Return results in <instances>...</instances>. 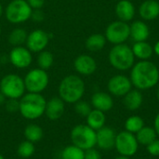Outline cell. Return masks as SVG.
Here are the masks:
<instances>
[{
  "mask_svg": "<svg viewBox=\"0 0 159 159\" xmlns=\"http://www.w3.org/2000/svg\"><path fill=\"white\" fill-rule=\"evenodd\" d=\"M130 81L139 90H146L154 88L159 81L157 66L147 60L137 62L132 66Z\"/></svg>",
  "mask_w": 159,
  "mask_h": 159,
  "instance_id": "obj_1",
  "label": "cell"
},
{
  "mask_svg": "<svg viewBox=\"0 0 159 159\" xmlns=\"http://www.w3.org/2000/svg\"><path fill=\"white\" fill-rule=\"evenodd\" d=\"M85 93V83L75 75L65 76L60 83V98L67 103H75L80 101Z\"/></svg>",
  "mask_w": 159,
  "mask_h": 159,
  "instance_id": "obj_2",
  "label": "cell"
},
{
  "mask_svg": "<svg viewBox=\"0 0 159 159\" xmlns=\"http://www.w3.org/2000/svg\"><path fill=\"white\" fill-rule=\"evenodd\" d=\"M46 105L47 101L40 93L29 92L20 99L19 111L24 118L34 120L45 114Z\"/></svg>",
  "mask_w": 159,
  "mask_h": 159,
  "instance_id": "obj_3",
  "label": "cell"
},
{
  "mask_svg": "<svg viewBox=\"0 0 159 159\" xmlns=\"http://www.w3.org/2000/svg\"><path fill=\"white\" fill-rule=\"evenodd\" d=\"M134 54L132 48L126 44L115 45L109 52L110 64L119 71H127L134 65Z\"/></svg>",
  "mask_w": 159,
  "mask_h": 159,
  "instance_id": "obj_4",
  "label": "cell"
},
{
  "mask_svg": "<svg viewBox=\"0 0 159 159\" xmlns=\"http://www.w3.org/2000/svg\"><path fill=\"white\" fill-rule=\"evenodd\" d=\"M71 140L74 145L84 151L94 148L97 141L96 130L88 125H77L71 131Z\"/></svg>",
  "mask_w": 159,
  "mask_h": 159,
  "instance_id": "obj_5",
  "label": "cell"
},
{
  "mask_svg": "<svg viewBox=\"0 0 159 159\" xmlns=\"http://www.w3.org/2000/svg\"><path fill=\"white\" fill-rule=\"evenodd\" d=\"M25 90L24 80L18 75L8 74L0 81V91L7 99H20Z\"/></svg>",
  "mask_w": 159,
  "mask_h": 159,
  "instance_id": "obj_6",
  "label": "cell"
},
{
  "mask_svg": "<svg viewBox=\"0 0 159 159\" xmlns=\"http://www.w3.org/2000/svg\"><path fill=\"white\" fill-rule=\"evenodd\" d=\"M33 8L26 0H12L6 8L7 20L14 24L28 20L32 16Z\"/></svg>",
  "mask_w": 159,
  "mask_h": 159,
  "instance_id": "obj_7",
  "label": "cell"
},
{
  "mask_svg": "<svg viewBox=\"0 0 159 159\" xmlns=\"http://www.w3.org/2000/svg\"><path fill=\"white\" fill-rule=\"evenodd\" d=\"M24 85L26 90L32 93H41L48 85V75L46 70L33 69L24 77Z\"/></svg>",
  "mask_w": 159,
  "mask_h": 159,
  "instance_id": "obj_8",
  "label": "cell"
},
{
  "mask_svg": "<svg viewBox=\"0 0 159 159\" xmlns=\"http://www.w3.org/2000/svg\"><path fill=\"white\" fill-rule=\"evenodd\" d=\"M115 147L120 156L130 157L137 153L139 143L133 133L124 130L116 135Z\"/></svg>",
  "mask_w": 159,
  "mask_h": 159,
  "instance_id": "obj_9",
  "label": "cell"
},
{
  "mask_svg": "<svg viewBox=\"0 0 159 159\" xmlns=\"http://www.w3.org/2000/svg\"><path fill=\"white\" fill-rule=\"evenodd\" d=\"M104 36L112 44H123L130 36V26L122 20L113 21L107 26Z\"/></svg>",
  "mask_w": 159,
  "mask_h": 159,
  "instance_id": "obj_10",
  "label": "cell"
},
{
  "mask_svg": "<svg viewBox=\"0 0 159 159\" xmlns=\"http://www.w3.org/2000/svg\"><path fill=\"white\" fill-rule=\"evenodd\" d=\"M132 83L129 77L123 75H116L110 78L107 84L108 90L116 97H124L131 90Z\"/></svg>",
  "mask_w": 159,
  "mask_h": 159,
  "instance_id": "obj_11",
  "label": "cell"
},
{
  "mask_svg": "<svg viewBox=\"0 0 159 159\" xmlns=\"http://www.w3.org/2000/svg\"><path fill=\"white\" fill-rule=\"evenodd\" d=\"M49 34L43 30L37 29L30 33L26 39L27 48L32 52H40L45 49L49 41Z\"/></svg>",
  "mask_w": 159,
  "mask_h": 159,
  "instance_id": "obj_12",
  "label": "cell"
},
{
  "mask_svg": "<svg viewBox=\"0 0 159 159\" xmlns=\"http://www.w3.org/2000/svg\"><path fill=\"white\" fill-rule=\"evenodd\" d=\"M10 62L19 69L27 68L33 61L31 51L27 48L21 46L14 47L9 53Z\"/></svg>",
  "mask_w": 159,
  "mask_h": 159,
  "instance_id": "obj_13",
  "label": "cell"
},
{
  "mask_svg": "<svg viewBox=\"0 0 159 159\" xmlns=\"http://www.w3.org/2000/svg\"><path fill=\"white\" fill-rule=\"evenodd\" d=\"M96 134H97L96 145H98L99 148L105 151L115 148L116 135L112 128L102 127V129L96 131Z\"/></svg>",
  "mask_w": 159,
  "mask_h": 159,
  "instance_id": "obj_14",
  "label": "cell"
},
{
  "mask_svg": "<svg viewBox=\"0 0 159 159\" xmlns=\"http://www.w3.org/2000/svg\"><path fill=\"white\" fill-rule=\"evenodd\" d=\"M75 71L82 75H90L97 69V63L95 60L89 55H80L74 62Z\"/></svg>",
  "mask_w": 159,
  "mask_h": 159,
  "instance_id": "obj_15",
  "label": "cell"
},
{
  "mask_svg": "<svg viewBox=\"0 0 159 159\" xmlns=\"http://www.w3.org/2000/svg\"><path fill=\"white\" fill-rule=\"evenodd\" d=\"M64 113V102L60 97H53L47 102L45 114L50 120L60 119Z\"/></svg>",
  "mask_w": 159,
  "mask_h": 159,
  "instance_id": "obj_16",
  "label": "cell"
},
{
  "mask_svg": "<svg viewBox=\"0 0 159 159\" xmlns=\"http://www.w3.org/2000/svg\"><path fill=\"white\" fill-rule=\"evenodd\" d=\"M115 11L119 20L127 22L134 18L135 7L129 0H120L117 2Z\"/></svg>",
  "mask_w": 159,
  "mask_h": 159,
  "instance_id": "obj_17",
  "label": "cell"
},
{
  "mask_svg": "<svg viewBox=\"0 0 159 159\" xmlns=\"http://www.w3.org/2000/svg\"><path fill=\"white\" fill-rule=\"evenodd\" d=\"M91 104L94 109L100 110L102 112L110 111L114 106V101L108 93L105 92H96L91 97Z\"/></svg>",
  "mask_w": 159,
  "mask_h": 159,
  "instance_id": "obj_18",
  "label": "cell"
},
{
  "mask_svg": "<svg viewBox=\"0 0 159 159\" xmlns=\"http://www.w3.org/2000/svg\"><path fill=\"white\" fill-rule=\"evenodd\" d=\"M140 16L145 20H152L159 16V2L157 0H145L139 7Z\"/></svg>",
  "mask_w": 159,
  "mask_h": 159,
  "instance_id": "obj_19",
  "label": "cell"
},
{
  "mask_svg": "<svg viewBox=\"0 0 159 159\" xmlns=\"http://www.w3.org/2000/svg\"><path fill=\"white\" fill-rule=\"evenodd\" d=\"M150 31L147 24L142 20H135L130 25V36L135 42L146 41Z\"/></svg>",
  "mask_w": 159,
  "mask_h": 159,
  "instance_id": "obj_20",
  "label": "cell"
},
{
  "mask_svg": "<svg viewBox=\"0 0 159 159\" xmlns=\"http://www.w3.org/2000/svg\"><path fill=\"white\" fill-rule=\"evenodd\" d=\"M143 97L139 89H131L124 96V105L129 111L138 110L143 104Z\"/></svg>",
  "mask_w": 159,
  "mask_h": 159,
  "instance_id": "obj_21",
  "label": "cell"
},
{
  "mask_svg": "<svg viewBox=\"0 0 159 159\" xmlns=\"http://www.w3.org/2000/svg\"><path fill=\"white\" fill-rule=\"evenodd\" d=\"M86 118H87V125L94 130H99L100 129L104 127L105 120H106L104 113L97 109L91 110Z\"/></svg>",
  "mask_w": 159,
  "mask_h": 159,
  "instance_id": "obj_22",
  "label": "cell"
},
{
  "mask_svg": "<svg viewBox=\"0 0 159 159\" xmlns=\"http://www.w3.org/2000/svg\"><path fill=\"white\" fill-rule=\"evenodd\" d=\"M131 48H132L134 56L142 61L148 60L149 58H151V56L154 53L153 47L146 41L135 42V44L133 45Z\"/></svg>",
  "mask_w": 159,
  "mask_h": 159,
  "instance_id": "obj_23",
  "label": "cell"
},
{
  "mask_svg": "<svg viewBox=\"0 0 159 159\" xmlns=\"http://www.w3.org/2000/svg\"><path fill=\"white\" fill-rule=\"evenodd\" d=\"M136 139L139 144L147 146L153 141H155L157 137V134L154 128L151 127H143L136 133Z\"/></svg>",
  "mask_w": 159,
  "mask_h": 159,
  "instance_id": "obj_24",
  "label": "cell"
},
{
  "mask_svg": "<svg viewBox=\"0 0 159 159\" xmlns=\"http://www.w3.org/2000/svg\"><path fill=\"white\" fill-rule=\"evenodd\" d=\"M106 44V38L103 34H94L88 37L86 40V48L92 52L102 50Z\"/></svg>",
  "mask_w": 159,
  "mask_h": 159,
  "instance_id": "obj_25",
  "label": "cell"
},
{
  "mask_svg": "<svg viewBox=\"0 0 159 159\" xmlns=\"http://www.w3.org/2000/svg\"><path fill=\"white\" fill-rule=\"evenodd\" d=\"M44 132L40 126L36 124H30L24 129V136L27 141L31 143H37L43 138Z\"/></svg>",
  "mask_w": 159,
  "mask_h": 159,
  "instance_id": "obj_26",
  "label": "cell"
},
{
  "mask_svg": "<svg viewBox=\"0 0 159 159\" xmlns=\"http://www.w3.org/2000/svg\"><path fill=\"white\" fill-rule=\"evenodd\" d=\"M27 33L22 28H16L11 31V33L8 35V42L13 47H19L21 46L23 43H26L27 39Z\"/></svg>",
  "mask_w": 159,
  "mask_h": 159,
  "instance_id": "obj_27",
  "label": "cell"
},
{
  "mask_svg": "<svg viewBox=\"0 0 159 159\" xmlns=\"http://www.w3.org/2000/svg\"><path fill=\"white\" fill-rule=\"evenodd\" d=\"M61 159H85V151L74 144L66 146L61 152Z\"/></svg>",
  "mask_w": 159,
  "mask_h": 159,
  "instance_id": "obj_28",
  "label": "cell"
},
{
  "mask_svg": "<svg viewBox=\"0 0 159 159\" xmlns=\"http://www.w3.org/2000/svg\"><path fill=\"white\" fill-rule=\"evenodd\" d=\"M144 127L143 119L138 116H133L129 117L125 122V129L127 131L136 134L140 129Z\"/></svg>",
  "mask_w": 159,
  "mask_h": 159,
  "instance_id": "obj_29",
  "label": "cell"
},
{
  "mask_svg": "<svg viewBox=\"0 0 159 159\" xmlns=\"http://www.w3.org/2000/svg\"><path fill=\"white\" fill-rule=\"evenodd\" d=\"M53 61H54L53 55L49 51H47V50L40 51L38 58H37L38 65H39L40 69H43V70L49 69L53 64Z\"/></svg>",
  "mask_w": 159,
  "mask_h": 159,
  "instance_id": "obj_30",
  "label": "cell"
},
{
  "mask_svg": "<svg viewBox=\"0 0 159 159\" xmlns=\"http://www.w3.org/2000/svg\"><path fill=\"white\" fill-rule=\"evenodd\" d=\"M34 151H35V148H34V143L29 141H25V142H22L20 143L17 152L20 157L28 158L34 154Z\"/></svg>",
  "mask_w": 159,
  "mask_h": 159,
  "instance_id": "obj_31",
  "label": "cell"
},
{
  "mask_svg": "<svg viewBox=\"0 0 159 159\" xmlns=\"http://www.w3.org/2000/svg\"><path fill=\"white\" fill-rule=\"evenodd\" d=\"M75 112L80 116H84L87 117L88 115L90 113L91 106L89 105V103H88L87 102L84 101H78L77 102H75Z\"/></svg>",
  "mask_w": 159,
  "mask_h": 159,
  "instance_id": "obj_32",
  "label": "cell"
},
{
  "mask_svg": "<svg viewBox=\"0 0 159 159\" xmlns=\"http://www.w3.org/2000/svg\"><path fill=\"white\" fill-rule=\"evenodd\" d=\"M5 106L6 110L10 113L17 112L20 108V101H18L17 99H7V101H6L5 102Z\"/></svg>",
  "mask_w": 159,
  "mask_h": 159,
  "instance_id": "obj_33",
  "label": "cell"
},
{
  "mask_svg": "<svg viewBox=\"0 0 159 159\" xmlns=\"http://www.w3.org/2000/svg\"><path fill=\"white\" fill-rule=\"evenodd\" d=\"M147 151L150 155L154 156V157H159V140L156 139L155 141H153L151 143H149L147 146Z\"/></svg>",
  "mask_w": 159,
  "mask_h": 159,
  "instance_id": "obj_34",
  "label": "cell"
},
{
  "mask_svg": "<svg viewBox=\"0 0 159 159\" xmlns=\"http://www.w3.org/2000/svg\"><path fill=\"white\" fill-rule=\"evenodd\" d=\"M85 159H102V156L99 151L91 148L85 151Z\"/></svg>",
  "mask_w": 159,
  "mask_h": 159,
  "instance_id": "obj_35",
  "label": "cell"
},
{
  "mask_svg": "<svg viewBox=\"0 0 159 159\" xmlns=\"http://www.w3.org/2000/svg\"><path fill=\"white\" fill-rule=\"evenodd\" d=\"M26 1L33 9H40L46 2V0H26Z\"/></svg>",
  "mask_w": 159,
  "mask_h": 159,
  "instance_id": "obj_36",
  "label": "cell"
},
{
  "mask_svg": "<svg viewBox=\"0 0 159 159\" xmlns=\"http://www.w3.org/2000/svg\"><path fill=\"white\" fill-rule=\"evenodd\" d=\"M31 18H32L34 20L39 22V21H42V20H44L45 17H44V13H43L40 9H34V10L32 12Z\"/></svg>",
  "mask_w": 159,
  "mask_h": 159,
  "instance_id": "obj_37",
  "label": "cell"
},
{
  "mask_svg": "<svg viewBox=\"0 0 159 159\" xmlns=\"http://www.w3.org/2000/svg\"><path fill=\"white\" fill-rule=\"evenodd\" d=\"M154 129L157 134V136H159V113L157 115L156 118H155V124H154Z\"/></svg>",
  "mask_w": 159,
  "mask_h": 159,
  "instance_id": "obj_38",
  "label": "cell"
},
{
  "mask_svg": "<svg viewBox=\"0 0 159 159\" xmlns=\"http://www.w3.org/2000/svg\"><path fill=\"white\" fill-rule=\"evenodd\" d=\"M153 49H154V52H155L157 56H159V41H157V42L156 43V45L154 46Z\"/></svg>",
  "mask_w": 159,
  "mask_h": 159,
  "instance_id": "obj_39",
  "label": "cell"
},
{
  "mask_svg": "<svg viewBox=\"0 0 159 159\" xmlns=\"http://www.w3.org/2000/svg\"><path fill=\"white\" fill-rule=\"evenodd\" d=\"M5 102H6V97H5V95L0 91V105L4 104Z\"/></svg>",
  "mask_w": 159,
  "mask_h": 159,
  "instance_id": "obj_40",
  "label": "cell"
},
{
  "mask_svg": "<svg viewBox=\"0 0 159 159\" xmlns=\"http://www.w3.org/2000/svg\"><path fill=\"white\" fill-rule=\"evenodd\" d=\"M115 159H129V157H125V156H119L117 157H116Z\"/></svg>",
  "mask_w": 159,
  "mask_h": 159,
  "instance_id": "obj_41",
  "label": "cell"
},
{
  "mask_svg": "<svg viewBox=\"0 0 159 159\" xmlns=\"http://www.w3.org/2000/svg\"><path fill=\"white\" fill-rule=\"evenodd\" d=\"M2 12H3V7H2V5L0 4V16L2 15Z\"/></svg>",
  "mask_w": 159,
  "mask_h": 159,
  "instance_id": "obj_42",
  "label": "cell"
},
{
  "mask_svg": "<svg viewBox=\"0 0 159 159\" xmlns=\"http://www.w3.org/2000/svg\"><path fill=\"white\" fill-rule=\"evenodd\" d=\"M157 99H158V101H159V89L157 90Z\"/></svg>",
  "mask_w": 159,
  "mask_h": 159,
  "instance_id": "obj_43",
  "label": "cell"
},
{
  "mask_svg": "<svg viewBox=\"0 0 159 159\" xmlns=\"http://www.w3.org/2000/svg\"><path fill=\"white\" fill-rule=\"evenodd\" d=\"M0 159H5L4 158V157H3L2 155H0Z\"/></svg>",
  "mask_w": 159,
  "mask_h": 159,
  "instance_id": "obj_44",
  "label": "cell"
},
{
  "mask_svg": "<svg viewBox=\"0 0 159 159\" xmlns=\"http://www.w3.org/2000/svg\"><path fill=\"white\" fill-rule=\"evenodd\" d=\"M0 33H1V27H0Z\"/></svg>",
  "mask_w": 159,
  "mask_h": 159,
  "instance_id": "obj_45",
  "label": "cell"
}]
</instances>
